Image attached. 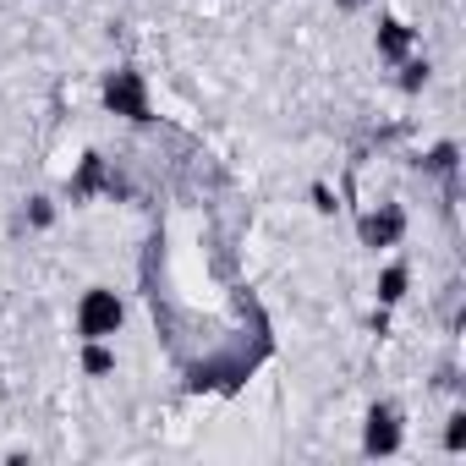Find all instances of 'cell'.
Listing matches in <instances>:
<instances>
[{
    "instance_id": "1",
    "label": "cell",
    "mask_w": 466,
    "mask_h": 466,
    "mask_svg": "<svg viewBox=\"0 0 466 466\" xmlns=\"http://www.w3.org/2000/svg\"><path fill=\"white\" fill-rule=\"evenodd\" d=\"M77 335L83 340H116L121 335V324H127V302L110 291V286H88L83 297H77Z\"/></svg>"
},
{
    "instance_id": "2",
    "label": "cell",
    "mask_w": 466,
    "mask_h": 466,
    "mask_svg": "<svg viewBox=\"0 0 466 466\" xmlns=\"http://www.w3.org/2000/svg\"><path fill=\"white\" fill-rule=\"evenodd\" d=\"M99 94H105V110L127 116V121H148V116H154V105H148V83H143L137 66H116V72H105Z\"/></svg>"
},
{
    "instance_id": "3",
    "label": "cell",
    "mask_w": 466,
    "mask_h": 466,
    "mask_svg": "<svg viewBox=\"0 0 466 466\" xmlns=\"http://www.w3.org/2000/svg\"><path fill=\"white\" fill-rule=\"evenodd\" d=\"M400 444H406L400 411H395V406H368V422H362V455H400Z\"/></svg>"
},
{
    "instance_id": "4",
    "label": "cell",
    "mask_w": 466,
    "mask_h": 466,
    "mask_svg": "<svg viewBox=\"0 0 466 466\" xmlns=\"http://www.w3.org/2000/svg\"><path fill=\"white\" fill-rule=\"evenodd\" d=\"M357 237H362V248H395L400 237H406V214L395 208V203H384V208H373V214H362L357 219Z\"/></svg>"
},
{
    "instance_id": "5",
    "label": "cell",
    "mask_w": 466,
    "mask_h": 466,
    "mask_svg": "<svg viewBox=\"0 0 466 466\" xmlns=\"http://www.w3.org/2000/svg\"><path fill=\"white\" fill-rule=\"evenodd\" d=\"M373 50H379V61H406L417 50V28L400 23V17H384L379 34H373Z\"/></svg>"
},
{
    "instance_id": "6",
    "label": "cell",
    "mask_w": 466,
    "mask_h": 466,
    "mask_svg": "<svg viewBox=\"0 0 466 466\" xmlns=\"http://www.w3.org/2000/svg\"><path fill=\"white\" fill-rule=\"evenodd\" d=\"M406 291H411V269L406 264H384L379 269V302L395 308V302H406Z\"/></svg>"
},
{
    "instance_id": "7",
    "label": "cell",
    "mask_w": 466,
    "mask_h": 466,
    "mask_svg": "<svg viewBox=\"0 0 466 466\" xmlns=\"http://www.w3.org/2000/svg\"><path fill=\"white\" fill-rule=\"evenodd\" d=\"M94 187H116V181L105 176V159H99V154H83V165H77V176H72V198H88Z\"/></svg>"
},
{
    "instance_id": "8",
    "label": "cell",
    "mask_w": 466,
    "mask_h": 466,
    "mask_svg": "<svg viewBox=\"0 0 466 466\" xmlns=\"http://www.w3.org/2000/svg\"><path fill=\"white\" fill-rule=\"evenodd\" d=\"M83 373H88V379L116 373V346H110V340H83Z\"/></svg>"
},
{
    "instance_id": "9",
    "label": "cell",
    "mask_w": 466,
    "mask_h": 466,
    "mask_svg": "<svg viewBox=\"0 0 466 466\" xmlns=\"http://www.w3.org/2000/svg\"><path fill=\"white\" fill-rule=\"evenodd\" d=\"M395 66H400V88H406V94H422V88H428V77H433L428 56H406V61H395Z\"/></svg>"
},
{
    "instance_id": "10",
    "label": "cell",
    "mask_w": 466,
    "mask_h": 466,
    "mask_svg": "<svg viewBox=\"0 0 466 466\" xmlns=\"http://www.w3.org/2000/svg\"><path fill=\"white\" fill-rule=\"evenodd\" d=\"M455 165H461V148H455V143H433L428 170H433V176H455Z\"/></svg>"
},
{
    "instance_id": "11",
    "label": "cell",
    "mask_w": 466,
    "mask_h": 466,
    "mask_svg": "<svg viewBox=\"0 0 466 466\" xmlns=\"http://www.w3.org/2000/svg\"><path fill=\"white\" fill-rule=\"evenodd\" d=\"M444 450H450V455L466 450V411H450V417H444Z\"/></svg>"
},
{
    "instance_id": "12",
    "label": "cell",
    "mask_w": 466,
    "mask_h": 466,
    "mask_svg": "<svg viewBox=\"0 0 466 466\" xmlns=\"http://www.w3.org/2000/svg\"><path fill=\"white\" fill-rule=\"evenodd\" d=\"M28 225L34 230H50L56 225V198H28Z\"/></svg>"
},
{
    "instance_id": "13",
    "label": "cell",
    "mask_w": 466,
    "mask_h": 466,
    "mask_svg": "<svg viewBox=\"0 0 466 466\" xmlns=\"http://www.w3.org/2000/svg\"><path fill=\"white\" fill-rule=\"evenodd\" d=\"M313 208H319V214H335V192H329V187H324V181H319V187H313Z\"/></svg>"
},
{
    "instance_id": "14",
    "label": "cell",
    "mask_w": 466,
    "mask_h": 466,
    "mask_svg": "<svg viewBox=\"0 0 466 466\" xmlns=\"http://www.w3.org/2000/svg\"><path fill=\"white\" fill-rule=\"evenodd\" d=\"M340 6H351V12H357V6H373V0H340Z\"/></svg>"
}]
</instances>
